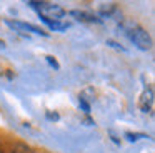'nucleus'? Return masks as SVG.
I'll return each mask as SVG.
<instances>
[{"instance_id": "1", "label": "nucleus", "mask_w": 155, "mask_h": 153, "mask_svg": "<svg viewBox=\"0 0 155 153\" xmlns=\"http://www.w3.org/2000/svg\"><path fill=\"white\" fill-rule=\"evenodd\" d=\"M30 5L34 8H37V12L40 13V17L44 18L45 23H55L60 22L65 15H67V10L62 5L54 2H30Z\"/></svg>"}, {"instance_id": "2", "label": "nucleus", "mask_w": 155, "mask_h": 153, "mask_svg": "<svg viewBox=\"0 0 155 153\" xmlns=\"http://www.w3.org/2000/svg\"><path fill=\"white\" fill-rule=\"evenodd\" d=\"M127 35L130 37V40L138 47L140 50H150L153 42H152V37L143 27H140L138 23H132L127 28Z\"/></svg>"}, {"instance_id": "3", "label": "nucleus", "mask_w": 155, "mask_h": 153, "mask_svg": "<svg viewBox=\"0 0 155 153\" xmlns=\"http://www.w3.org/2000/svg\"><path fill=\"white\" fill-rule=\"evenodd\" d=\"M138 106H140V110H142V112H145V113H150L152 112V108H153V90H152L150 86L142 93L140 102H138Z\"/></svg>"}, {"instance_id": "4", "label": "nucleus", "mask_w": 155, "mask_h": 153, "mask_svg": "<svg viewBox=\"0 0 155 153\" xmlns=\"http://www.w3.org/2000/svg\"><path fill=\"white\" fill-rule=\"evenodd\" d=\"M7 23L10 27H15V28H22V30H28V32L32 33H40V35H47V32H44L42 28H38V27L32 25V23H24V22H12V20H7Z\"/></svg>"}, {"instance_id": "5", "label": "nucleus", "mask_w": 155, "mask_h": 153, "mask_svg": "<svg viewBox=\"0 0 155 153\" xmlns=\"http://www.w3.org/2000/svg\"><path fill=\"white\" fill-rule=\"evenodd\" d=\"M70 15L77 17V18H78V20H82V22H100V20H98L95 15H92V13H87V12H78V10H72Z\"/></svg>"}, {"instance_id": "6", "label": "nucleus", "mask_w": 155, "mask_h": 153, "mask_svg": "<svg viewBox=\"0 0 155 153\" xmlns=\"http://www.w3.org/2000/svg\"><path fill=\"white\" fill-rule=\"evenodd\" d=\"M0 153H7V148L2 145V142H0Z\"/></svg>"}]
</instances>
